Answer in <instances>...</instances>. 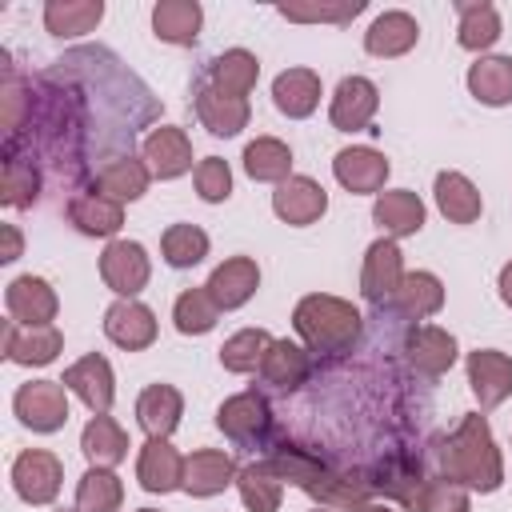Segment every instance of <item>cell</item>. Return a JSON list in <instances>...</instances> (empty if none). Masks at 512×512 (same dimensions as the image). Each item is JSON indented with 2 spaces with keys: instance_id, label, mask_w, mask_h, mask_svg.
<instances>
[{
  "instance_id": "cell-1",
  "label": "cell",
  "mask_w": 512,
  "mask_h": 512,
  "mask_svg": "<svg viewBox=\"0 0 512 512\" xmlns=\"http://www.w3.org/2000/svg\"><path fill=\"white\" fill-rule=\"evenodd\" d=\"M440 468H444V480H452L460 488L496 492L504 484V460H500V448L492 440V428H488V420L480 412H468L456 424V432L444 440Z\"/></svg>"
},
{
  "instance_id": "cell-2",
  "label": "cell",
  "mask_w": 512,
  "mask_h": 512,
  "mask_svg": "<svg viewBox=\"0 0 512 512\" xmlns=\"http://www.w3.org/2000/svg\"><path fill=\"white\" fill-rule=\"evenodd\" d=\"M292 328L300 332V340L308 344V352H324V356H340L348 348H356L360 332H364V316L328 292H312L292 308Z\"/></svg>"
},
{
  "instance_id": "cell-3",
  "label": "cell",
  "mask_w": 512,
  "mask_h": 512,
  "mask_svg": "<svg viewBox=\"0 0 512 512\" xmlns=\"http://www.w3.org/2000/svg\"><path fill=\"white\" fill-rule=\"evenodd\" d=\"M12 408H16L20 424L32 432H60L68 424V388L60 380L20 384L12 396Z\"/></svg>"
},
{
  "instance_id": "cell-4",
  "label": "cell",
  "mask_w": 512,
  "mask_h": 512,
  "mask_svg": "<svg viewBox=\"0 0 512 512\" xmlns=\"http://www.w3.org/2000/svg\"><path fill=\"white\" fill-rule=\"evenodd\" d=\"M148 276H152V264H148L144 244H136V240H112L100 252V280L120 300H136V292H144Z\"/></svg>"
},
{
  "instance_id": "cell-5",
  "label": "cell",
  "mask_w": 512,
  "mask_h": 512,
  "mask_svg": "<svg viewBox=\"0 0 512 512\" xmlns=\"http://www.w3.org/2000/svg\"><path fill=\"white\" fill-rule=\"evenodd\" d=\"M60 484H64V464L52 452L28 448L12 460V488L24 504H52Z\"/></svg>"
},
{
  "instance_id": "cell-6",
  "label": "cell",
  "mask_w": 512,
  "mask_h": 512,
  "mask_svg": "<svg viewBox=\"0 0 512 512\" xmlns=\"http://www.w3.org/2000/svg\"><path fill=\"white\" fill-rule=\"evenodd\" d=\"M400 280H404V256H400L396 240H388V236L372 240L364 252V268H360V296L372 304H388L396 296Z\"/></svg>"
},
{
  "instance_id": "cell-7",
  "label": "cell",
  "mask_w": 512,
  "mask_h": 512,
  "mask_svg": "<svg viewBox=\"0 0 512 512\" xmlns=\"http://www.w3.org/2000/svg\"><path fill=\"white\" fill-rule=\"evenodd\" d=\"M60 384H64L68 392H76L92 416H108V408H112V400H116V376H112V364H108L100 352L80 356V360L64 372Z\"/></svg>"
},
{
  "instance_id": "cell-8",
  "label": "cell",
  "mask_w": 512,
  "mask_h": 512,
  "mask_svg": "<svg viewBox=\"0 0 512 512\" xmlns=\"http://www.w3.org/2000/svg\"><path fill=\"white\" fill-rule=\"evenodd\" d=\"M268 424H272V412H268V400L256 388L236 392L216 408V428L236 444H256L268 432Z\"/></svg>"
},
{
  "instance_id": "cell-9",
  "label": "cell",
  "mask_w": 512,
  "mask_h": 512,
  "mask_svg": "<svg viewBox=\"0 0 512 512\" xmlns=\"http://www.w3.org/2000/svg\"><path fill=\"white\" fill-rule=\"evenodd\" d=\"M376 108H380V88L368 76H344L332 92L328 120L336 132H360V128H368Z\"/></svg>"
},
{
  "instance_id": "cell-10",
  "label": "cell",
  "mask_w": 512,
  "mask_h": 512,
  "mask_svg": "<svg viewBox=\"0 0 512 512\" xmlns=\"http://www.w3.org/2000/svg\"><path fill=\"white\" fill-rule=\"evenodd\" d=\"M468 384L480 408H496L512 396V356L496 348H476L468 352Z\"/></svg>"
},
{
  "instance_id": "cell-11",
  "label": "cell",
  "mask_w": 512,
  "mask_h": 512,
  "mask_svg": "<svg viewBox=\"0 0 512 512\" xmlns=\"http://www.w3.org/2000/svg\"><path fill=\"white\" fill-rule=\"evenodd\" d=\"M140 160L148 164V172L156 180H176L192 168V140L184 136V128L176 124H160L144 136V148H140Z\"/></svg>"
},
{
  "instance_id": "cell-12",
  "label": "cell",
  "mask_w": 512,
  "mask_h": 512,
  "mask_svg": "<svg viewBox=\"0 0 512 512\" xmlns=\"http://www.w3.org/2000/svg\"><path fill=\"white\" fill-rule=\"evenodd\" d=\"M64 348V336L56 324H16L8 320L4 328V356L12 364H24V368H40V364H52Z\"/></svg>"
},
{
  "instance_id": "cell-13",
  "label": "cell",
  "mask_w": 512,
  "mask_h": 512,
  "mask_svg": "<svg viewBox=\"0 0 512 512\" xmlns=\"http://www.w3.org/2000/svg\"><path fill=\"white\" fill-rule=\"evenodd\" d=\"M204 288H208V296L216 300L220 312H232V308H240V304H248V300L256 296V288H260V268H256L252 256H228L224 264L212 268V276H208Z\"/></svg>"
},
{
  "instance_id": "cell-14",
  "label": "cell",
  "mask_w": 512,
  "mask_h": 512,
  "mask_svg": "<svg viewBox=\"0 0 512 512\" xmlns=\"http://www.w3.org/2000/svg\"><path fill=\"white\" fill-rule=\"evenodd\" d=\"M404 360L424 376H444L456 364V336L436 324H412L404 336Z\"/></svg>"
},
{
  "instance_id": "cell-15",
  "label": "cell",
  "mask_w": 512,
  "mask_h": 512,
  "mask_svg": "<svg viewBox=\"0 0 512 512\" xmlns=\"http://www.w3.org/2000/svg\"><path fill=\"white\" fill-rule=\"evenodd\" d=\"M332 176H336L352 196H368V192L380 196V188H384V180H388V160H384V152L364 148V144L340 148L336 160H332Z\"/></svg>"
},
{
  "instance_id": "cell-16",
  "label": "cell",
  "mask_w": 512,
  "mask_h": 512,
  "mask_svg": "<svg viewBox=\"0 0 512 512\" xmlns=\"http://www.w3.org/2000/svg\"><path fill=\"white\" fill-rule=\"evenodd\" d=\"M272 212L284 220V224H316L324 212H328V192L312 180V176H288L276 192H272Z\"/></svg>"
},
{
  "instance_id": "cell-17",
  "label": "cell",
  "mask_w": 512,
  "mask_h": 512,
  "mask_svg": "<svg viewBox=\"0 0 512 512\" xmlns=\"http://www.w3.org/2000/svg\"><path fill=\"white\" fill-rule=\"evenodd\" d=\"M104 336L124 352H140L156 340V316L140 300H116L104 312Z\"/></svg>"
},
{
  "instance_id": "cell-18",
  "label": "cell",
  "mask_w": 512,
  "mask_h": 512,
  "mask_svg": "<svg viewBox=\"0 0 512 512\" xmlns=\"http://www.w3.org/2000/svg\"><path fill=\"white\" fill-rule=\"evenodd\" d=\"M4 304H8V316L16 320V324H52L56 320V308H60V300H56V292H52V284L44 280V276H16L12 284H8V292H4Z\"/></svg>"
},
{
  "instance_id": "cell-19",
  "label": "cell",
  "mask_w": 512,
  "mask_h": 512,
  "mask_svg": "<svg viewBox=\"0 0 512 512\" xmlns=\"http://www.w3.org/2000/svg\"><path fill=\"white\" fill-rule=\"evenodd\" d=\"M136 480L144 492H160V496L184 488V456L168 444V436H148L136 460Z\"/></svg>"
},
{
  "instance_id": "cell-20",
  "label": "cell",
  "mask_w": 512,
  "mask_h": 512,
  "mask_svg": "<svg viewBox=\"0 0 512 512\" xmlns=\"http://www.w3.org/2000/svg\"><path fill=\"white\" fill-rule=\"evenodd\" d=\"M372 220L380 224V232L388 240H404V236H416L424 228V200L408 188H392V192H380L376 204H372Z\"/></svg>"
},
{
  "instance_id": "cell-21",
  "label": "cell",
  "mask_w": 512,
  "mask_h": 512,
  "mask_svg": "<svg viewBox=\"0 0 512 512\" xmlns=\"http://www.w3.org/2000/svg\"><path fill=\"white\" fill-rule=\"evenodd\" d=\"M236 476H240L236 460L228 452H220V448H200V452L184 456V492L188 496H216Z\"/></svg>"
},
{
  "instance_id": "cell-22",
  "label": "cell",
  "mask_w": 512,
  "mask_h": 512,
  "mask_svg": "<svg viewBox=\"0 0 512 512\" xmlns=\"http://www.w3.org/2000/svg\"><path fill=\"white\" fill-rule=\"evenodd\" d=\"M416 40H420V24H416V16H408V12H400V8L380 12V16L368 24V32H364L368 56H380V60L404 56L408 48H416Z\"/></svg>"
},
{
  "instance_id": "cell-23",
  "label": "cell",
  "mask_w": 512,
  "mask_h": 512,
  "mask_svg": "<svg viewBox=\"0 0 512 512\" xmlns=\"http://www.w3.org/2000/svg\"><path fill=\"white\" fill-rule=\"evenodd\" d=\"M196 116H200V124H204L212 136H236L240 128H248L252 108H248L244 96H228V92L204 84V88L196 92Z\"/></svg>"
},
{
  "instance_id": "cell-24",
  "label": "cell",
  "mask_w": 512,
  "mask_h": 512,
  "mask_svg": "<svg viewBox=\"0 0 512 512\" xmlns=\"http://www.w3.org/2000/svg\"><path fill=\"white\" fill-rule=\"evenodd\" d=\"M432 192H436V208H440V216L452 220V224H476L480 212H484L480 188H476L464 172H452V168H448V172H436Z\"/></svg>"
},
{
  "instance_id": "cell-25",
  "label": "cell",
  "mask_w": 512,
  "mask_h": 512,
  "mask_svg": "<svg viewBox=\"0 0 512 512\" xmlns=\"http://www.w3.org/2000/svg\"><path fill=\"white\" fill-rule=\"evenodd\" d=\"M272 104L288 116V120H304L316 112L320 104V76L312 68H284L272 80Z\"/></svg>"
},
{
  "instance_id": "cell-26",
  "label": "cell",
  "mask_w": 512,
  "mask_h": 512,
  "mask_svg": "<svg viewBox=\"0 0 512 512\" xmlns=\"http://www.w3.org/2000/svg\"><path fill=\"white\" fill-rule=\"evenodd\" d=\"M184 416V396L172 384H148L136 400V420L148 436H172Z\"/></svg>"
},
{
  "instance_id": "cell-27",
  "label": "cell",
  "mask_w": 512,
  "mask_h": 512,
  "mask_svg": "<svg viewBox=\"0 0 512 512\" xmlns=\"http://www.w3.org/2000/svg\"><path fill=\"white\" fill-rule=\"evenodd\" d=\"M68 220L84 236H116L124 228V204H116L100 192H76L68 200Z\"/></svg>"
},
{
  "instance_id": "cell-28",
  "label": "cell",
  "mask_w": 512,
  "mask_h": 512,
  "mask_svg": "<svg viewBox=\"0 0 512 512\" xmlns=\"http://www.w3.org/2000/svg\"><path fill=\"white\" fill-rule=\"evenodd\" d=\"M404 320H424L444 308V284L436 272H404L396 296L388 300Z\"/></svg>"
},
{
  "instance_id": "cell-29",
  "label": "cell",
  "mask_w": 512,
  "mask_h": 512,
  "mask_svg": "<svg viewBox=\"0 0 512 512\" xmlns=\"http://www.w3.org/2000/svg\"><path fill=\"white\" fill-rule=\"evenodd\" d=\"M148 180H152V172H148L144 160L120 156V160H108V164L100 168L92 192H100V196H108V200H116V204H132V200H140V196L148 192Z\"/></svg>"
},
{
  "instance_id": "cell-30",
  "label": "cell",
  "mask_w": 512,
  "mask_h": 512,
  "mask_svg": "<svg viewBox=\"0 0 512 512\" xmlns=\"http://www.w3.org/2000/svg\"><path fill=\"white\" fill-rule=\"evenodd\" d=\"M204 24V8L196 0H160L152 8V32L164 44H196Z\"/></svg>"
},
{
  "instance_id": "cell-31",
  "label": "cell",
  "mask_w": 512,
  "mask_h": 512,
  "mask_svg": "<svg viewBox=\"0 0 512 512\" xmlns=\"http://www.w3.org/2000/svg\"><path fill=\"white\" fill-rule=\"evenodd\" d=\"M80 452L92 460V468H116L128 456V436L112 416H92L80 432Z\"/></svg>"
},
{
  "instance_id": "cell-32",
  "label": "cell",
  "mask_w": 512,
  "mask_h": 512,
  "mask_svg": "<svg viewBox=\"0 0 512 512\" xmlns=\"http://www.w3.org/2000/svg\"><path fill=\"white\" fill-rule=\"evenodd\" d=\"M468 92L488 108L512 104V56H480L468 68Z\"/></svg>"
},
{
  "instance_id": "cell-33",
  "label": "cell",
  "mask_w": 512,
  "mask_h": 512,
  "mask_svg": "<svg viewBox=\"0 0 512 512\" xmlns=\"http://www.w3.org/2000/svg\"><path fill=\"white\" fill-rule=\"evenodd\" d=\"M308 372H312V360H308V352H304L300 344H292V340H276V344L268 348L264 364H260V380L272 384V388H284V392L300 388V384L308 380Z\"/></svg>"
},
{
  "instance_id": "cell-34",
  "label": "cell",
  "mask_w": 512,
  "mask_h": 512,
  "mask_svg": "<svg viewBox=\"0 0 512 512\" xmlns=\"http://www.w3.org/2000/svg\"><path fill=\"white\" fill-rule=\"evenodd\" d=\"M104 20V0H48L44 4V28L52 36H84Z\"/></svg>"
},
{
  "instance_id": "cell-35",
  "label": "cell",
  "mask_w": 512,
  "mask_h": 512,
  "mask_svg": "<svg viewBox=\"0 0 512 512\" xmlns=\"http://www.w3.org/2000/svg\"><path fill=\"white\" fill-rule=\"evenodd\" d=\"M208 76H212V88L228 96H248L260 80V60L248 48H228L208 64Z\"/></svg>"
},
{
  "instance_id": "cell-36",
  "label": "cell",
  "mask_w": 512,
  "mask_h": 512,
  "mask_svg": "<svg viewBox=\"0 0 512 512\" xmlns=\"http://www.w3.org/2000/svg\"><path fill=\"white\" fill-rule=\"evenodd\" d=\"M244 172L260 184H284L292 176V148L276 136H256L244 148Z\"/></svg>"
},
{
  "instance_id": "cell-37",
  "label": "cell",
  "mask_w": 512,
  "mask_h": 512,
  "mask_svg": "<svg viewBox=\"0 0 512 512\" xmlns=\"http://www.w3.org/2000/svg\"><path fill=\"white\" fill-rule=\"evenodd\" d=\"M236 488H240V500H244L248 512H276L280 500H284V480L268 460H256V464L240 468Z\"/></svg>"
},
{
  "instance_id": "cell-38",
  "label": "cell",
  "mask_w": 512,
  "mask_h": 512,
  "mask_svg": "<svg viewBox=\"0 0 512 512\" xmlns=\"http://www.w3.org/2000/svg\"><path fill=\"white\" fill-rule=\"evenodd\" d=\"M456 12H460V28H456L460 48L484 52L500 40V12L488 0H464V4H456Z\"/></svg>"
},
{
  "instance_id": "cell-39",
  "label": "cell",
  "mask_w": 512,
  "mask_h": 512,
  "mask_svg": "<svg viewBox=\"0 0 512 512\" xmlns=\"http://www.w3.org/2000/svg\"><path fill=\"white\" fill-rule=\"evenodd\" d=\"M124 500V484L112 468H88L76 484V508L80 512H116Z\"/></svg>"
},
{
  "instance_id": "cell-40",
  "label": "cell",
  "mask_w": 512,
  "mask_h": 512,
  "mask_svg": "<svg viewBox=\"0 0 512 512\" xmlns=\"http://www.w3.org/2000/svg\"><path fill=\"white\" fill-rule=\"evenodd\" d=\"M172 320H176V332H184V336H204V332L216 328L220 308H216V300L208 296V288H188V292L176 296Z\"/></svg>"
},
{
  "instance_id": "cell-41",
  "label": "cell",
  "mask_w": 512,
  "mask_h": 512,
  "mask_svg": "<svg viewBox=\"0 0 512 512\" xmlns=\"http://www.w3.org/2000/svg\"><path fill=\"white\" fill-rule=\"evenodd\" d=\"M272 344H276V340H272L264 328H244V332H236V336L224 340L220 364H224L228 372H260V364H264V356H268Z\"/></svg>"
},
{
  "instance_id": "cell-42",
  "label": "cell",
  "mask_w": 512,
  "mask_h": 512,
  "mask_svg": "<svg viewBox=\"0 0 512 512\" xmlns=\"http://www.w3.org/2000/svg\"><path fill=\"white\" fill-rule=\"evenodd\" d=\"M160 252L172 268H192L208 256V232L196 228V224H172L160 236Z\"/></svg>"
},
{
  "instance_id": "cell-43",
  "label": "cell",
  "mask_w": 512,
  "mask_h": 512,
  "mask_svg": "<svg viewBox=\"0 0 512 512\" xmlns=\"http://www.w3.org/2000/svg\"><path fill=\"white\" fill-rule=\"evenodd\" d=\"M40 196V172L20 160V156H4V176H0V200L8 208H32Z\"/></svg>"
},
{
  "instance_id": "cell-44",
  "label": "cell",
  "mask_w": 512,
  "mask_h": 512,
  "mask_svg": "<svg viewBox=\"0 0 512 512\" xmlns=\"http://www.w3.org/2000/svg\"><path fill=\"white\" fill-rule=\"evenodd\" d=\"M416 512H468V492L452 480H420V488L408 500Z\"/></svg>"
},
{
  "instance_id": "cell-45",
  "label": "cell",
  "mask_w": 512,
  "mask_h": 512,
  "mask_svg": "<svg viewBox=\"0 0 512 512\" xmlns=\"http://www.w3.org/2000/svg\"><path fill=\"white\" fill-rule=\"evenodd\" d=\"M276 12L284 20H296V24H348L352 16L364 12V0H348V4H280Z\"/></svg>"
},
{
  "instance_id": "cell-46",
  "label": "cell",
  "mask_w": 512,
  "mask_h": 512,
  "mask_svg": "<svg viewBox=\"0 0 512 512\" xmlns=\"http://www.w3.org/2000/svg\"><path fill=\"white\" fill-rule=\"evenodd\" d=\"M196 192H200L204 204L228 200V196H232V168H228V160L204 156V160L196 164Z\"/></svg>"
},
{
  "instance_id": "cell-47",
  "label": "cell",
  "mask_w": 512,
  "mask_h": 512,
  "mask_svg": "<svg viewBox=\"0 0 512 512\" xmlns=\"http://www.w3.org/2000/svg\"><path fill=\"white\" fill-rule=\"evenodd\" d=\"M24 104H32L28 96H24V84H20V76L8 68V80H4V124H8V144L16 140V132H20V120H24Z\"/></svg>"
},
{
  "instance_id": "cell-48",
  "label": "cell",
  "mask_w": 512,
  "mask_h": 512,
  "mask_svg": "<svg viewBox=\"0 0 512 512\" xmlns=\"http://www.w3.org/2000/svg\"><path fill=\"white\" fill-rule=\"evenodd\" d=\"M0 232H4V252H0V260H16V256H20V248H24L20 228H16V224H0Z\"/></svg>"
},
{
  "instance_id": "cell-49",
  "label": "cell",
  "mask_w": 512,
  "mask_h": 512,
  "mask_svg": "<svg viewBox=\"0 0 512 512\" xmlns=\"http://www.w3.org/2000/svg\"><path fill=\"white\" fill-rule=\"evenodd\" d=\"M496 288H500V300L512 308V260L500 268V280H496Z\"/></svg>"
},
{
  "instance_id": "cell-50",
  "label": "cell",
  "mask_w": 512,
  "mask_h": 512,
  "mask_svg": "<svg viewBox=\"0 0 512 512\" xmlns=\"http://www.w3.org/2000/svg\"><path fill=\"white\" fill-rule=\"evenodd\" d=\"M348 512H392V508H388V504H376V500H368V496H364V500H356Z\"/></svg>"
},
{
  "instance_id": "cell-51",
  "label": "cell",
  "mask_w": 512,
  "mask_h": 512,
  "mask_svg": "<svg viewBox=\"0 0 512 512\" xmlns=\"http://www.w3.org/2000/svg\"><path fill=\"white\" fill-rule=\"evenodd\" d=\"M312 512H332V508H312Z\"/></svg>"
},
{
  "instance_id": "cell-52",
  "label": "cell",
  "mask_w": 512,
  "mask_h": 512,
  "mask_svg": "<svg viewBox=\"0 0 512 512\" xmlns=\"http://www.w3.org/2000/svg\"><path fill=\"white\" fill-rule=\"evenodd\" d=\"M60 512H80V508H60Z\"/></svg>"
},
{
  "instance_id": "cell-53",
  "label": "cell",
  "mask_w": 512,
  "mask_h": 512,
  "mask_svg": "<svg viewBox=\"0 0 512 512\" xmlns=\"http://www.w3.org/2000/svg\"><path fill=\"white\" fill-rule=\"evenodd\" d=\"M140 512H156V508H140Z\"/></svg>"
}]
</instances>
